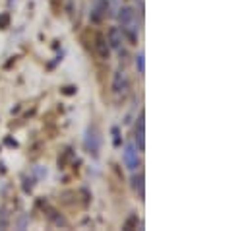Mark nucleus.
Returning <instances> with one entry per match:
<instances>
[{"mask_svg":"<svg viewBox=\"0 0 250 231\" xmlns=\"http://www.w3.org/2000/svg\"><path fill=\"white\" fill-rule=\"evenodd\" d=\"M83 146H85V152H89L91 156H99V150H101V134L95 126H87L85 130V136H83Z\"/></svg>","mask_w":250,"mask_h":231,"instance_id":"obj_2","label":"nucleus"},{"mask_svg":"<svg viewBox=\"0 0 250 231\" xmlns=\"http://www.w3.org/2000/svg\"><path fill=\"white\" fill-rule=\"evenodd\" d=\"M74 90H76V88H64V93L70 95V93H74Z\"/></svg>","mask_w":250,"mask_h":231,"instance_id":"obj_13","label":"nucleus"},{"mask_svg":"<svg viewBox=\"0 0 250 231\" xmlns=\"http://www.w3.org/2000/svg\"><path fill=\"white\" fill-rule=\"evenodd\" d=\"M125 163L130 171H136L140 167V158H138V150L134 144H128L125 148Z\"/></svg>","mask_w":250,"mask_h":231,"instance_id":"obj_4","label":"nucleus"},{"mask_svg":"<svg viewBox=\"0 0 250 231\" xmlns=\"http://www.w3.org/2000/svg\"><path fill=\"white\" fill-rule=\"evenodd\" d=\"M107 43H109V47L121 51V49H123V43H125V35H123V31H121L119 27H111L109 33H107Z\"/></svg>","mask_w":250,"mask_h":231,"instance_id":"obj_6","label":"nucleus"},{"mask_svg":"<svg viewBox=\"0 0 250 231\" xmlns=\"http://www.w3.org/2000/svg\"><path fill=\"white\" fill-rule=\"evenodd\" d=\"M113 136H115V146H121V132H119L117 126L113 128Z\"/></svg>","mask_w":250,"mask_h":231,"instance_id":"obj_12","label":"nucleus"},{"mask_svg":"<svg viewBox=\"0 0 250 231\" xmlns=\"http://www.w3.org/2000/svg\"><path fill=\"white\" fill-rule=\"evenodd\" d=\"M95 47H97V53H99V57L101 58H109V45H107V39L105 37H97V43H95Z\"/></svg>","mask_w":250,"mask_h":231,"instance_id":"obj_8","label":"nucleus"},{"mask_svg":"<svg viewBox=\"0 0 250 231\" xmlns=\"http://www.w3.org/2000/svg\"><path fill=\"white\" fill-rule=\"evenodd\" d=\"M132 186H134V190L138 192V196L144 200V175L138 173L132 177Z\"/></svg>","mask_w":250,"mask_h":231,"instance_id":"obj_9","label":"nucleus"},{"mask_svg":"<svg viewBox=\"0 0 250 231\" xmlns=\"http://www.w3.org/2000/svg\"><path fill=\"white\" fill-rule=\"evenodd\" d=\"M144 134H146V130H144V113H142L140 118H138V126H136V142H138V150H140V152L146 148Z\"/></svg>","mask_w":250,"mask_h":231,"instance_id":"obj_7","label":"nucleus"},{"mask_svg":"<svg viewBox=\"0 0 250 231\" xmlns=\"http://www.w3.org/2000/svg\"><path fill=\"white\" fill-rule=\"evenodd\" d=\"M107 14H109V0H95L91 8V22L99 23Z\"/></svg>","mask_w":250,"mask_h":231,"instance_id":"obj_5","label":"nucleus"},{"mask_svg":"<svg viewBox=\"0 0 250 231\" xmlns=\"http://www.w3.org/2000/svg\"><path fill=\"white\" fill-rule=\"evenodd\" d=\"M8 23H10V16H8V14H2V16H0V29H6Z\"/></svg>","mask_w":250,"mask_h":231,"instance_id":"obj_11","label":"nucleus"},{"mask_svg":"<svg viewBox=\"0 0 250 231\" xmlns=\"http://www.w3.org/2000/svg\"><path fill=\"white\" fill-rule=\"evenodd\" d=\"M136 68H138V72H140V74H144V72H146V64H144V55H142V53L136 57Z\"/></svg>","mask_w":250,"mask_h":231,"instance_id":"obj_10","label":"nucleus"},{"mask_svg":"<svg viewBox=\"0 0 250 231\" xmlns=\"http://www.w3.org/2000/svg\"><path fill=\"white\" fill-rule=\"evenodd\" d=\"M128 88H130V82H128L126 72L125 70H117L115 76H113V92L117 95H126L128 93Z\"/></svg>","mask_w":250,"mask_h":231,"instance_id":"obj_3","label":"nucleus"},{"mask_svg":"<svg viewBox=\"0 0 250 231\" xmlns=\"http://www.w3.org/2000/svg\"><path fill=\"white\" fill-rule=\"evenodd\" d=\"M119 20H121V25H123V35H126L130 39L132 45H136L138 41V33H140V27H138V16L136 12L130 8V6H123L119 10Z\"/></svg>","mask_w":250,"mask_h":231,"instance_id":"obj_1","label":"nucleus"}]
</instances>
